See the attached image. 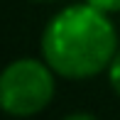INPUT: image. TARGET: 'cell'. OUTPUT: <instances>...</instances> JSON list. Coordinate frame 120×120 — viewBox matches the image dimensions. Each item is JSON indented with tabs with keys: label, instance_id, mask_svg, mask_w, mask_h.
I'll use <instances>...</instances> for the list:
<instances>
[{
	"label": "cell",
	"instance_id": "obj_1",
	"mask_svg": "<svg viewBox=\"0 0 120 120\" xmlns=\"http://www.w3.org/2000/svg\"><path fill=\"white\" fill-rule=\"evenodd\" d=\"M39 49L59 79L88 81L110 69L120 42L110 15L81 0L49 17Z\"/></svg>",
	"mask_w": 120,
	"mask_h": 120
},
{
	"label": "cell",
	"instance_id": "obj_2",
	"mask_svg": "<svg viewBox=\"0 0 120 120\" xmlns=\"http://www.w3.org/2000/svg\"><path fill=\"white\" fill-rule=\"evenodd\" d=\"M56 79L42 56L12 59L0 74V108L20 120L39 115L56 96Z\"/></svg>",
	"mask_w": 120,
	"mask_h": 120
},
{
	"label": "cell",
	"instance_id": "obj_3",
	"mask_svg": "<svg viewBox=\"0 0 120 120\" xmlns=\"http://www.w3.org/2000/svg\"><path fill=\"white\" fill-rule=\"evenodd\" d=\"M105 76H108V83H110L113 93H115V96L120 98V49H118L115 59H113L110 69H108V71H105Z\"/></svg>",
	"mask_w": 120,
	"mask_h": 120
},
{
	"label": "cell",
	"instance_id": "obj_4",
	"mask_svg": "<svg viewBox=\"0 0 120 120\" xmlns=\"http://www.w3.org/2000/svg\"><path fill=\"white\" fill-rule=\"evenodd\" d=\"M86 3L98 8V10H103V12H108V15L120 12V0H86Z\"/></svg>",
	"mask_w": 120,
	"mask_h": 120
},
{
	"label": "cell",
	"instance_id": "obj_5",
	"mask_svg": "<svg viewBox=\"0 0 120 120\" xmlns=\"http://www.w3.org/2000/svg\"><path fill=\"white\" fill-rule=\"evenodd\" d=\"M59 120H101L96 113H88V110H74V113H66L64 118Z\"/></svg>",
	"mask_w": 120,
	"mask_h": 120
},
{
	"label": "cell",
	"instance_id": "obj_6",
	"mask_svg": "<svg viewBox=\"0 0 120 120\" xmlns=\"http://www.w3.org/2000/svg\"><path fill=\"white\" fill-rule=\"evenodd\" d=\"M32 3H54V0H32Z\"/></svg>",
	"mask_w": 120,
	"mask_h": 120
}]
</instances>
